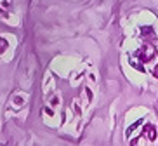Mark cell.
<instances>
[{
    "label": "cell",
    "mask_w": 158,
    "mask_h": 146,
    "mask_svg": "<svg viewBox=\"0 0 158 146\" xmlns=\"http://www.w3.org/2000/svg\"><path fill=\"white\" fill-rule=\"evenodd\" d=\"M153 73H155V77H156V78H158V65L155 66V71H153Z\"/></svg>",
    "instance_id": "3957f363"
},
{
    "label": "cell",
    "mask_w": 158,
    "mask_h": 146,
    "mask_svg": "<svg viewBox=\"0 0 158 146\" xmlns=\"http://www.w3.org/2000/svg\"><path fill=\"white\" fill-rule=\"evenodd\" d=\"M137 54L141 56V59H143V61H149V59L155 56V49H153V47H148V45H146V47H143L139 52H137Z\"/></svg>",
    "instance_id": "6da1fadb"
},
{
    "label": "cell",
    "mask_w": 158,
    "mask_h": 146,
    "mask_svg": "<svg viewBox=\"0 0 158 146\" xmlns=\"http://www.w3.org/2000/svg\"><path fill=\"white\" fill-rule=\"evenodd\" d=\"M143 134L146 137H148L149 141H155L156 139V129H155V125H151V123H148V125H144V131H143Z\"/></svg>",
    "instance_id": "7a4b0ae2"
}]
</instances>
